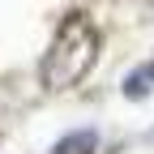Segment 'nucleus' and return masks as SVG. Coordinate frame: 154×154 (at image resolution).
Listing matches in <instances>:
<instances>
[{"label": "nucleus", "mask_w": 154, "mask_h": 154, "mask_svg": "<svg viewBox=\"0 0 154 154\" xmlns=\"http://www.w3.org/2000/svg\"><path fill=\"white\" fill-rule=\"evenodd\" d=\"M94 51H99V30H94L86 17H69V26L60 30V38H56V47L47 56V64H43V82L51 90L73 86L77 77L94 64Z\"/></svg>", "instance_id": "obj_1"}, {"label": "nucleus", "mask_w": 154, "mask_h": 154, "mask_svg": "<svg viewBox=\"0 0 154 154\" xmlns=\"http://www.w3.org/2000/svg\"><path fill=\"white\" fill-rule=\"evenodd\" d=\"M90 150H94V133H73L56 146V154H90Z\"/></svg>", "instance_id": "obj_2"}, {"label": "nucleus", "mask_w": 154, "mask_h": 154, "mask_svg": "<svg viewBox=\"0 0 154 154\" xmlns=\"http://www.w3.org/2000/svg\"><path fill=\"white\" fill-rule=\"evenodd\" d=\"M124 94H128V99H133V94L141 99V94H146V77H128V82H124Z\"/></svg>", "instance_id": "obj_3"}]
</instances>
